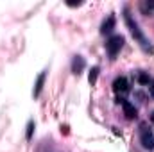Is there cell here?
<instances>
[{
  "label": "cell",
  "mask_w": 154,
  "mask_h": 152,
  "mask_svg": "<svg viewBox=\"0 0 154 152\" xmlns=\"http://www.w3.org/2000/svg\"><path fill=\"white\" fill-rule=\"evenodd\" d=\"M125 23H127V27H129V31H131V34L136 38V41L140 43V47L145 50V52H149V54H154V48L152 45L149 43V39L143 36V32L140 31V27H138V23L136 22H133V18H131V14L125 11Z\"/></svg>",
  "instance_id": "obj_1"
},
{
  "label": "cell",
  "mask_w": 154,
  "mask_h": 152,
  "mask_svg": "<svg viewBox=\"0 0 154 152\" xmlns=\"http://www.w3.org/2000/svg\"><path fill=\"white\" fill-rule=\"evenodd\" d=\"M124 47V36H120V34H115V36H111V38L108 39V43H106V48H108V54L111 56V57H115L116 54L120 52V48Z\"/></svg>",
  "instance_id": "obj_2"
},
{
  "label": "cell",
  "mask_w": 154,
  "mask_h": 152,
  "mask_svg": "<svg viewBox=\"0 0 154 152\" xmlns=\"http://www.w3.org/2000/svg\"><path fill=\"white\" fill-rule=\"evenodd\" d=\"M140 141H142V145H143V149H154V136L152 132L145 127V125H142V131H140Z\"/></svg>",
  "instance_id": "obj_3"
},
{
  "label": "cell",
  "mask_w": 154,
  "mask_h": 152,
  "mask_svg": "<svg viewBox=\"0 0 154 152\" xmlns=\"http://www.w3.org/2000/svg\"><path fill=\"white\" fill-rule=\"evenodd\" d=\"M113 90L115 93H127L129 91V82L125 77H116L113 81Z\"/></svg>",
  "instance_id": "obj_4"
},
{
  "label": "cell",
  "mask_w": 154,
  "mask_h": 152,
  "mask_svg": "<svg viewBox=\"0 0 154 152\" xmlns=\"http://www.w3.org/2000/svg\"><path fill=\"white\" fill-rule=\"evenodd\" d=\"M120 104H122V109H124V114H125V118H129V120H133V118H136V108L129 102V100H120Z\"/></svg>",
  "instance_id": "obj_5"
},
{
  "label": "cell",
  "mask_w": 154,
  "mask_h": 152,
  "mask_svg": "<svg viewBox=\"0 0 154 152\" xmlns=\"http://www.w3.org/2000/svg\"><path fill=\"white\" fill-rule=\"evenodd\" d=\"M113 29H115V16L109 14V16L104 20V23H102V27H100V32H102V34H109Z\"/></svg>",
  "instance_id": "obj_6"
},
{
  "label": "cell",
  "mask_w": 154,
  "mask_h": 152,
  "mask_svg": "<svg viewBox=\"0 0 154 152\" xmlns=\"http://www.w3.org/2000/svg\"><path fill=\"white\" fill-rule=\"evenodd\" d=\"M84 66H86L84 59H82L81 56H75V57H74V61H72V72H74L75 75H79V74L84 70Z\"/></svg>",
  "instance_id": "obj_7"
},
{
  "label": "cell",
  "mask_w": 154,
  "mask_h": 152,
  "mask_svg": "<svg viewBox=\"0 0 154 152\" xmlns=\"http://www.w3.org/2000/svg\"><path fill=\"white\" fill-rule=\"evenodd\" d=\"M45 77H47V72H41L36 81V88H34V97H39L41 90H43V82H45Z\"/></svg>",
  "instance_id": "obj_8"
},
{
  "label": "cell",
  "mask_w": 154,
  "mask_h": 152,
  "mask_svg": "<svg viewBox=\"0 0 154 152\" xmlns=\"http://www.w3.org/2000/svg\"><path fill=\"white\" fill-rule=\"evenodd\" d=\"M136 79H138V82H140V84H143V86H149V84H151V81H152V79L149 77V74H145V72H140V74L136 75Z\"/></svg>",
  "instance_id": "obj_9"
},
{
  "label": "cell",
  "mask_w": 154,
  "mask_h": 152,
  "mask_svg": "<svg viewBox=\"0 0 154 152\" xmlns=\"http://www.w3.org/2000/svg\"><path fill=\"white\" fill-rule=\"evenodd\" d=\"M97 77H99V66H93V68H91V72H90V75H88V81H90V84H91V86H95Z\"/></svg>",
  "instance_id": "obj_10"
},
{
  "label": "cell",
  "mask_w": 154,
  "mask_h": 152,
  "mask_svg": "<svg viewBox=\"0 0 154 152\" xmlns=\"http://www.w3.org/2000/svg\"><path fill=\"white\" fill-rule=\"evenodd\" d=\"M32 131H34V122H29V125H27V140L32 138Z\"/></svg>",
  "instance_id": "obj_11"
},
{
  "label": "cell",
  "mask_w": 154,
  "mask_h": 152,
  "mask_svg": "<svg viewBox=\"0 0 154 152\" xmlns=\"http://www.w3.org/2000/svg\"><path fill=\"white\" fill-rule=\"evenodd\" d=\"M145 7L147 9H154V2H145Z\"/></svg>",
  "instance_id": "obj_12"
},
{
  "label": "cell",
  "mask_w": 154,
  "mask_h": 152,
  "mask_svg": "<svg viewBox=\"0 0 154 152\" xmlns=\"http://www.w3.org/2000/svg\"><path fill=\"white\" fill-rule=\"evenodd\" d=\"M70 7H75V5H81V2H68Z\"/></svg>",
  "instance_id": "obj_13"
},
{
  "label": "cell",
  "mask_w": 154,
  "mask_h": 152,
  "mask_svg": "<svg viewBox=\"0 0 154 152\" xmlns=\"http://www.w3.org/2000/svg\"><path fill=\"white\" fill-rule=\"evenodd\" d=\"M149 88H151V93H152V97H154V81H151V86Z\"/></svg>",
  "instance_id": "obj_14"
},
{
  "label": "cell",
  "mask_w": 154,
  "mask_h": 152,
  "mask_svg": "<svg viewBox=\"0 0 154 152\" xmlns=\"http://www.w3.org/2000/svg\"><path fill=\"white\" fill-rule=\"evenodd\" d=\"M151 122H152V125H154V113L151 114Z\"/></svg>",
  "instance_id": "obj_15"
}]
</instances>
